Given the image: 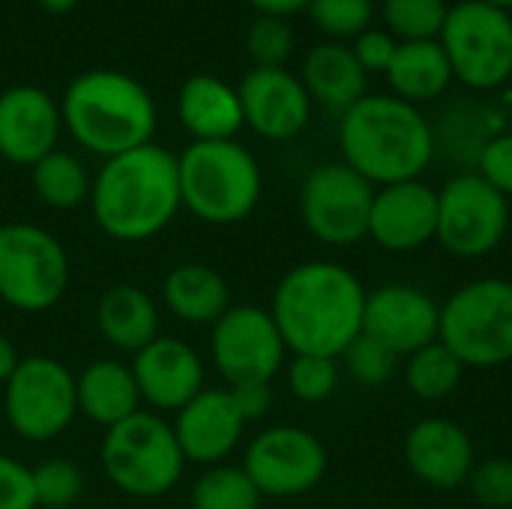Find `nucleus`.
Here are the masks:
<instances>
[{"instance_id": "obj_1", "label": "nucleus", "mask_w": 512, "mask_h": 509, "mask_svg": "<svg viewBox=\"0 0 512 509\" xmlns=\"http://www.w3.org/2000/svg\"><path fill=\"white\" fill-rule=\"evenodd\" d=\"M366 288L336 261L291 267L273 291L270 315L291 354L339 360L363 333Z\"/></svg>"}, {"instance_id": "obj_2", "label": "nucleus", "mask_w": 512, "mask_h": 509, "mask_svg": "<svg viewBox=\"0 0 512 509\" xmlns=\"http://www.w3.org/2000/svg\"><path fill=\"white\" fill-rule=\"evenodd\" d=\"M180 207L177 156L153 141L105 159L90 186L93 222L120 243H144L162 234Z\"/></svg>"}, {"instance_id": "obj_3", "label": "nucleus", "mask_w": 512, "mask_h": 509, "mask_svg": "<svg viewBox=\"0 0 512 509\" xmlns=\"http://www.w3.org/2000/svg\"><path fill=\"white\" fill-rule=\"evenodd\" d=\"M342 162L372 186L420 180L435 156V135L423 111L393 93H366L342 114Z\"/></svg>"}, {"instance_id": "obj_4", "label": "nucleus", "mask_w": 512, "mask_h": 509, "mask_svg": "<svg viewBox=\"0 0 512 509\" xmlns=\"http://www.w3.org/2000/svg\"><path fill=\"white\" fill-rule=\"evenodd\" d=\"M60 117L63 129L102 159L144 147L156 132L153 96L138 78L117 69H90L69 81Z\"/></svg>"}, {"instance_id": "obj_5", "label": "nucleus", "mask_w": 512, "mask_h": 509, "mask_svg": "<svg viewBox=\"0 0 512 509\" xmlns=\"http://www.w3.org/2000/svg\"><path fill=\"white\" fill-rule=\"evenodd\" d=\"M180 201L204 225H237L261 201L258 159L240 141H192L177 156Z\"/></svg>"}, {"instance_id": "obj_6", "label": "nucleus", "mask_w": 512, "mask_h": 509, "mask_svg": "<svg viewBox=\"0 0 512 509\" xmlns=\"http://www.w3.org/2000/svg\"><path fill=\"white\" fill-rule=\"evenodd\" d=\"M102 471L108 483L129 498H162L180 483L186 456L174 426L162 414L138 411L105 429Z\"/></svg>"}, {"instance_id": "obj_7", "label": "nucleus", "mask_w": 512, "mask_h": 509, "mask_svg": "<svg viewBox=\"0 0 512 509\" xmlns=\"http://www.w3.org/2000/svg\"><path fill=\"white\" fill-rule=\"evenodd\" d=\"M438 339L465 369H498L512 360V282L474 279L441 306Z\"/></svg>"}, {"instance_id": "obj_8", "label": "nucleus", "mask_w": 512, "mask_h": 509, "mask_svg": "<svg viewBox=\"0 0 512 509\" xmlns=\"http://www.w3.org/2000/svg\"><path fill=\"white\" fill-rule=\"evenodd\" d=\"M69 288V255L63 243L27 222L0 225V300L36 315L60 303Z\"/></svg>"}, {"instance_id": "obj_9", "label": "nucleus", "mask_w": 512, "mask_h": 509, "mask_svg": "<svg viewBox=\"0 0 512 509\" xmlns=\"http://www.w3.org/2000/svg\"><path fill=\"white\" fill-rule=\"evenodd\" d=\"M453 78L474 90H495L512 78V12L483 0L450 6L438 36Z\"/></svg>"}, {"instance_id": "obj_10", "label": "nucleus", "mask_w": 512, "mask_h": 509, "mask_svg": "<svg viewBox=\"0 0 512 509\" xmlns=\"http://www.w3.org/2000/svg\"><path fill=\"white\" fill-rule=\"evenodd\" d=\"M3 411L18 438L30 444L54 441L78 417L75 375L45 354L21 357L3 384Z\"/></svg>"}, {"instance_id": "obj_11", "label": "nucleus", "mask_w": 512, "mask_h": 509, "mask_svg": "<svg viewBox=\"0 0 512 509\" xmlns=\"http://www.w3.org/2000/svg\"><path fill=\"white\" fill-rule=\"evenodd\" d=\"M375 186L345 162H327L309 171L300 189V216L306 231L327 246H354L369 237Z\"/></svg>"}, {"instance_id": "obj_12", "label": "nucleus", "mask_w": 512, "mask_h": 509, "mask_svg": "<svg viewBox=\"0 0 512 509\" xmlns=\"http://www.w3.org/2000/svg\"><path fill=\"white\" fill-rule=\"evenodd\" d=\"M510 228V198L477 171L459 174L438 189L435 240L456 258H483L501 246Z\"/></svg>"}, {"instance_id": "obj_13", "label": "nucleus", "mask_w": 512, "mask_h": 509, "mask_svg": "<svg viewBox=\"0 0 512 509\" xmlns=\"http://www.w3.org/2000/svg\"><path fill=\"white\" fill-rule=\"evenodd\" d=\"M285 339L261 306H231L210 333V357L228 387L270 384L285 363Z\"/></svg>"}, {"instance_id": "obj_14", "label": "nucleus", "mask_w": 512, "mask_h": 509, "mask_svg": "<svg viewBox=\"0 0 512 509\" xmlns=\"http://www.w3.org/2000/svg\"><path fill=\"white\" fill-rule=\"evenodd\" d=\"M243 471L264 498H297L324 480L327 450L300 426H270L246 447Z\"/></svg>"}, {"instance_id": "obj_15", "label": "nucleus", "mask_w": 512, "mask_h": 509, "mask_svg": "<svg viewBox=\"0 0 512 509\" xmlns=\"http://www.w3.org/2000/svg\"><path fill=\"white\" fill-rule=\"evenodd\" d=\"M363 333L387 345L396 357H411L414 351L438 342L441 306L417 285H381L366 294Z\"/></svg>"}, {"instance_id": "obj_16", "label": "nucleus", "mask_w": 512, "mask_h": 509, "mask_svg": "<svg viewBox=\"0 0 512 509\" xmlns=\"http://www.w3.org/2000/svg\"><path fill=\"white\" fill-rule=\"evenodd\" d=\"M243 123L267 138V141H291L297 138L312 117V96L303 81L291 75L285 66L264 69L255 66L237 87Z\"/></svg>"}, {"instance_id": "obj_17", "label": "nucleus", "mask_w": 512, "mask_h": 509, "mask_svg": "<svg viewBox=\"0 0 512 509\" xmlns=\"http://www.w3.org/2000/svg\"><path fill=\"white\" fill-rule=\"evenodd\" d=\"M132 375L141 402L156 414L180 411L204 390V360L201 354L174 336H159L138 354H132Z\"/></svg>"}, {"instance_id": "obj_18", "label": "nucleus", "mask_w": 512, "mask_h": 509, "mask_svg": "<svg viewBox=\"0 0 512 509\" xmlns=\"http://www.w3.org/2000/svg\"><path fill=\"white\" fill-rule=\"evenodd\" d=\"M438 234V189L402 180L375 189L369 237L387 252H414Z\"/></svg>"}, {"instance_id": "obj_19", "label": "nucleus", "mask_w": 512, "mask_h": 509, "mask_svg": "<svg viewBox=\"0 0 512 509\" xmlns=\"http://www.w3.org/2000/svg\"><path fill=\"white\" fill-rule=\"evenodd\" d=\"M60 129V105L42 87L18 84L0 93V156L6 162L33 168L57 150Z\"/></svg>"}, {"instance_id": "obj_20", "label": "nucleus", "mask_w": 512, "mask_h": 509, "mask_svg": "<svg viewBox=\"0 0 512 509\" xmlns=\"http://www.w3.org/2000/svg\"><path fill=\"white\" fill-rule=\"evenodd\" d=\"M174 435L186 456L195 465H222L243 438L246 420L234 405L231 390H201L174 414Z\"/></svg>"}, {"instance_id": "obj_21", "label": "nucleus", "mask_w": 512, "mask_h": 509, "mask_svg": "<svg viewBox=\"0 0 512 509\" xmlns=\"http://www.w3.org/2000/svg\"><path fill=\"white\" fill-rule=\"evenodd\" d=\"M405 465L420 483L453 492L468 483L477 465L471 435L444 417L420 420L405 435Z\"/></svg>"}, {"instance_id": "obj_22", "label": "nucleus", "mask_w": 512, "mask_h": 509, "mask_svg": "<svg viewBox=\"0 0 512 509\" xmlns=\"http://www.w3.org/2000/svg\"><path fill=\"white\" fill-rule=\"evenodd\" d=\"M177 117L195 141H231L246 126L237 87L216 75H192L183 81Z\"/></svg>"}, {"instance_id": "obj_23", "label": "nucleus", "mask_w": 512, "mask_h": 509, "mask_svg": "<svg viewBox=\"0 0 512 509\" xmlns=\"http://www.w3.org/2000/svg\"><path fill=\"white\" fill-rule=\"evenodd\" d=\"M300 81L315 102H321L336 114H345L351 105H357L366 96L369 72L360 66L348 42L327 39L306 54Z\"/></svg>"}, {"instance_id": "obj_24", "label": "nucleus", "mask_w": 512, "mask_h": 509, "mask_svg": "<svg viewBox=\"0 0 512 509\" xmlns=\"http://www.w3.org/2000/svg\"><path fill=\"white\" fill-rule=\"evenodd\" d=\"M78 414L96 426H117L141 411V393L135 375L120 360H96L75 375Z\"/></svg>"}, {"instance_id": "obj_25", "label": "nucleus", "mask_w": 512, "mask_h": 509, "mask_svg": "<svg viewBox=\"0 0 512 509\" xmlns=\"http://www.w3.org/2000/svg\"><path fill=\"white\" fill-rule=\"evenodd\" d=\"M96 327L102 339L123 351L138 354L159 339V309L138 285H111L96 306Z\"/></svg>"}, {"instance_id": "obj_26", "label": "nucleus", "mask_w": 512, "mask_h": 509, "mask_svg": "<svg viewBox=\"0 0 512 509\" xmlns=\"http://www.w3.org/2000/svg\"><path fill=\"white\" fill-rule=\"evenodd\" d=\"M162 300L168 312L183 324H216L231 309V291L222 273L207 264H177L162 282Z\"/></svg>"}, {"instance_id": "obj_27", "label": "nucleus", "mask_w": 512, "mask_h": 509, "mask_svg": "<svg viewBox=\"0 0 512 509\" xmlns=\"http://www.w3.org/2000/svg\"><path fill=\"white\" fill-rule=\"evenodd\" d=\"M384 75L393 87V96L405 99L411 105L438 99L441 93H447V87L453 81L450 60L438 39L399 42Z\"/></svg>"}, {"instance_id": "obj_28", "label": "nucleus", "mask_w": 512, "mask_h": 509, "mask_svg": "<svg viewBox=\"0 0 512 509\" xmlns=\"http://www.w3.org/2000/svg\"><path fill=\"white\" fill-rule=\"evenodd\" d=\"M30 186L33 195L54 210H72L84 201H90V174L84 162L66 150H51L45 159H39L30 168Z\"/></svg>"}, {"instance_id": "obj_29", "label": "nucleus", "mask_w": 512, "mask_h": 509, "mask_svg": "<svg viewBox=\"0 0 512 509\" xmlns=\"http://www.w3.org/2000/svg\"><path fill=\"white\" fill-rule=\"evenodd\" d=\"M465 378V363L438 339L414 351L405 363V384L423 402H441L459 390Z\"/></svg>"}, {"instance_id": "obj_30", "label": "nucleus", "mask_w": 512, "mask_h": 509, "mask_svg": "<svg viewBox=\"0 0 512 509\" xmlns=\"http://www.w3.org/2000/svg\"><path fill=\"white\" fill-rule=\"evenodd\" d=\"M261 492L243 465H213L192 486V509H258Z\"/></svg>"}, {"instance_id": "obj_31", "label": "nucleus", "mask_w": 512, "mask_h": 509, "mask_svg": "<svg viewBox=\"0 0 512 509\" xmlns=\"http://www.w3.org/2000/svg\"><path fill=\"white\" fill-rule=\"evenodd\" d=\"M450 6L444 0H384V24L399 42L438 39Z\"/></svg>"}, {"instance_id": "obj_32", "label": "nucleus", "mask_w": 512, "mask_h": 509, "mask_svg": "<svg viewBox=\"0 0 512 509\" xmlns=\"http://www.w3.org/2000/svg\"><path fill=\"white\" fill-rule=\"evenodd\" d=\"M312 24L330 36V42H354L363 30L372 27L375 3L372 0H309L306 6Z\"/></svg>"}, {"instance_id": "obj_33", "label": "nucleus", "mask_w": 512, "mask_h": 509, "mask_svg": "<svg viewBox=\"0 0 512 509\" xmlns=\"http://www.w3.org/2000/svg\"><path fill=\"white\" fill-rule=\"evenodd\" d=\"M342 360H345L348 375L363 387H384L396 375V366H399V357L387 345H381L378 339H372L366 333H360L345 348Z\"/></svg>"}, {"instance_id": "obj_34", "label": "nucleus", "mask_w": 512, "mask_h": 509, "mask_svg": "<svg viewBox=\"0 0 512 509\" xmlns=\"http://www.w3.org/2000/svg\"><path fill=\"white\" fill-rule=\"evenodd\" d=\"M33 489L39 507L66 509L81 498L84 477L78 465H72L69 459H48L39 468H33Z\"/></svg>"}, {"instance_id": "obj_35", "label": "nucleus", "mask_w": 512, "mask_h": 509, "mask_svg": "<svg viewBox=\"0 0 512 509\" xmlns=\"http://www.w3.org/2000/svg\"><path fill=\"white\" fill-rule=\"evenodd\" d=\"M246 51L255 60V66L264 69H279L285 66V60L294 51V30L288 24V18H276V15H258L249 24L246 33Z\"/></svg>"}, {"instance_id": "obj_36", "label": "nucleus", "mask_w": 512, "mask_h": 509, "mask_svg": "<svg viewBox=\"0 0 512 509\" xmlns=\"http://www.w3.org/2000/svg\"><path fill=\"white\" fill-rule=\"evenodd\" d=\"M288 387L300 402H324L339 387V363L330 357L294 354L288 363Z\"/></svg>"}, {"instance_id": "obj_37", "label": "nucleus", "mask_w": 512, "mask_h": 509, "mask_svg": "<svg viewBox=\"0 0 512 509\" xmlns=\"http://www.w3.org/2000/svg\"><path fill=\"white\" fill-rule=\"evenodd\" d=\"M471 498L486 509H510L512 507V459L495 456L474 465L468 477Z\"/></svg>"}, {"instance_id": "obj_38", "label": "nucleus", "mask_w": 512, "mask_h": 509, "mask_svg": "<svg viewBox=\"0 0 512 509\" xmlns=\"http://www.w3.org/2000/svg\"><path fill=\"white\" fill-rule=\"evenodd\" d=\"M477 174L504 198H512V132L495 135L483 144L477 156Z\"/></svg>"}, {"instance_id": "obj_39", "label": "nucleus", "mask_w": 512, "mask_h": 509, "mask_svg": "<svg viewBox=\"0 0 512 509\" xmlns=\"http://www.w3.org/2000/svg\"><path fill=\"white\" fill-rule=\"evenodd\" d=\"M0 509H39L33 468L0 453Z\"/></svg>"}, {"instance_id": "obj_40", "label": "nucleus", "mask_w": 512, "mask_h": 509, "mask_svg": "<svg viewBox=\"0 0 512 509\" xmlns=\"http://www.w3.org/2000/svg\"><path fill=\"white\" fill-rule=\"evenodd\" d=\"M399 48V39L390 33V30H378V27H369L363 30L354 42H351V51L354 57L360 60V66L366 72H387L393 54Z\"/></svg>"}, {"instance_id": "obj_41", "label": "nucleus", "mask_w": 512, "mask_h": 509, "mask_svg": "<svg viewBox=\"0 0 512 509\" xmlns=\"http://www.w3.org/2000/svg\"><path fill=\"white\" fill-rule=\"evenodd\" d=\"M228 390H231L234 405L246 423H255L270 414V405H273L270 384H240V387H228Z\"/></svg>"}, {"instance_id": "obj_42", "label": "nucleus", "mask_w": 512, "mask_h": 509, "mask_svg": "<svg viewBox=\"0 0 512 509\" xmlns=\"http://www.w3.org/2000/svg\"><path fill=\"white\" fill-rule=\"evenodd\" d=\"M261 15H276V18H288L300 9L309 6V0H249Z\"/></svg>"}, {"instance_id": "obj_43", "label": "nucleus", "mask_w": 512, "mask_h": 509, "mask_svg": "<svg viewBox=\"0 0 512 509\" xmlns=\"http://www.w3.org/2000/svg\"><path fill=\"white\" fill-rule=\"evenodd\" d=\"M18 360H21V357H18V351H15V345H12V339H9L6 333H0V387L12 378Z\"/></svg>"}, {"instance_id": "obj_44", "label": "nucleus", "mask_w": 512, "mask_h": 509, "mask_svg": "<svg viewBox=\"0 0 512 509\" xmlns=\"http://www.w3.org/2000/svg\"><path fill=\"white\" fill-rule=\"evenodd\" d=\"M36 3H39V9H45L51 15H63L78 6V0H36Z\"/></svg>"}, {"instance_id": "obj_45", "label": "nucleus", "mask_w": 512, "mask_h": 509, "mask_svg": "<svg viewBox=\"0 0 512 509\" xmlns=\"http://www.w3.org/2000/svg\"><path fill=\"white\" fill-rule=\"evenodd\" d=\"M483 3H492V6H498L504 12H512V0H483Z\"/></svg>"}]
</instances>
